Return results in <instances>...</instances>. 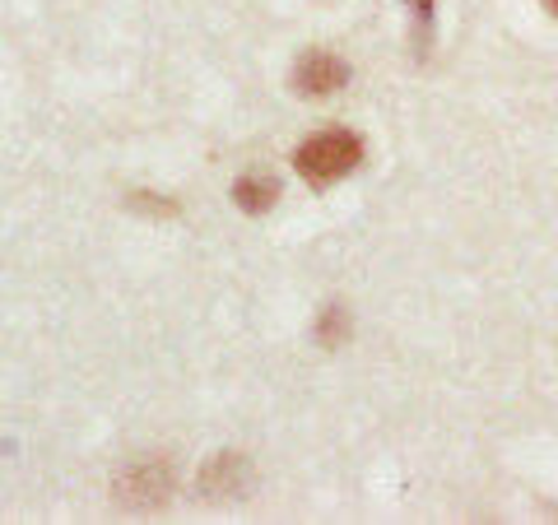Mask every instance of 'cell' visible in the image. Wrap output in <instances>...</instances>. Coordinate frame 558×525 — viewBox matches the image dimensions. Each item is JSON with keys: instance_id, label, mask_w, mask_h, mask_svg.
<instances>
[{"instance_id": "cell-1", "label": "cell", "mask_w": 558, "mask_h": 525, "mask_svg": "<svg viewBox=\"0 0 558 525\" xmlns=\"http://www.w3.org/2000/svg\"><path fill=\"white\" fill-rule=\"evenodd\" d=\"M359 159H363V139L359 135L322 131V135H312L299 154H293V168H299L312 186H326V182L344 178V172H354Z\"/></svg>"}, {"instance_id": "cell-2", "label": "cell", "mask_w": 558, "mask_h": 525, "mask_svg": "<svg viewBox=\"0 0 558 525\" xmlns=\"http://www.w3.org/2000/svg\"><path fill=\"white\" fill-rule=\"evenodd\" d=\"M172 498V465L163 461H140L117 475V502L131 512H159Z\"/></svg>"}, {"instance_id": "cell-3", "label": "cell", "mask_w": 558, "mask_h": 525, "mask_svg": "<svg viewBox=\"0 0 558 525\" xmlns=\"http://www.w3.org/2000/svg\"><path fill=\"white\" fill-rule=\"evenodd\" d=\"M252 488V461L238 456V451H223L201 469V498L209 502H233Z\"/></svg>"}, {"instance_id": "cell-4", "label": "cell", "mask_w": 558, "mask_h": 525, "mask_svg": "<svg viewBox=\"0 0 558 525\" xmlns=\"http://www.w3.org/2000/svg\"><path fill=\"white\" fill-rule=\"evenodd\" d=\"M349 84V65L340 57H330V51H307V57H299V65H293V89H299L303 98H326Z\"/></svg>"}, {"instance_id": "cell-5", "label": "cell", "mask_w": 558, "mask_h": 525, "mask_svg": "<svg viewBox=\"0 0 558 525\" xmlns=\"http://www.w3.org/2000/svg\"><path fill=\"white\" fill-rule=\"evenodd\" d=\"M233 200L247 209V215H266L279 200V178H270V172H247V178H238Z\"/></svg>"}, {"instance_id": "cell-6", "label": "cell", "mask_w": 558, "mask_h": 525, "mask_svg": "<svg viewBox=\"0 0 558 525\" xmlns=\"http://www.w3.org/2000/svg\"><path fill=\"white\" fill-rule=\"evenodd\" d=\"M126 205H131V209H140V215H154V219H172V215H178V200H168V196H149V191H131Z\"/></svg>"}, {"instance_id": "cell-7", "label": "cell", "mask_w": 558, "mask_h": 525, "mask_svg": "<svg viewBox=\"0 0 558 525\" xmlns=\"http://www.w3.org/2000/svg\"><path fill=\"white\" fill-rule=\"evenodd\" d=\"M344 335H349L344 307H326V312H322V321H317V340H322V344H340Z\"/></svg>"}, {"instance_id": "cell-8", "label": "cell", "mask_w": 558, "mask_h": 525, "mask_svg": "<svg viewBox=\"0 0 558 525\" xmlns=\"http://www.w3.org/2000/svg\"><path fill=\"white\" fill-rule=\"evenodd\" d=\"M410 5H414L418 14H428V10H433V0H410Z\"/></svg>"}, {"instance_id": "cell-9", "label": "cell", "mask_w": 558, "mask_h": 525, "mask_svg": "<svg viewBox=\"0 0 558 525\" xmlns=\"http://www.w3.org/2000/svg\"><path fill=\"white\" fill-rule=\"evenodd\" d=\"M539 5H545L549 14H558V0H539Z\"/></svg>"}]
</instances>
